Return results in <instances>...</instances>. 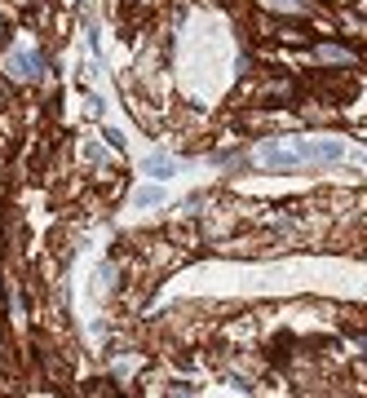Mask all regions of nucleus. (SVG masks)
Wrapping results in <instances>:
<instances>
[{"label":"nucleus","instance_id":"f257e3e1","mask_svg":"<svg viewBox=\"0 0 367 398\" xmlns=\"http://www.w3.org/2000/svg\"><path fill=\"white\" fill-rule=\"evenodd\" d=\"M337 159H345V142L332 138H283L257 146L261 169H301V164H337Z\"/></svg>","mask_w":367,"mask_h":398},{"label":"nucleus","instance_id":"f03ea898","mask_svg":"<svg viewBox=\"0 0 367 398\" xmlns=\"http://www.w3.org/2000/svg\"><path fill=\"white\" fill-rule=\"evenodd\" d=\"M40 66H44L40 54H13V58H9V76H13V80H36Z\"/></svg>","mask_w":367,"mask_h":398},{"label":"nucleus","instance_id":"7ed1b4c3","mask_svg":"<svg viewBox=\"0 0 367 398\" xmlns=\"http://www.w3.org/2000/svg\"><path fill=\"white\" fill-rule=\"evenodd\" d=\"M142 169H146V177L164 181V177H173V173H177V159H173V155H151V159L142 164Z\"/></svg>","mask_w":367,"mask_h":398},{"label":"nucleus","instance_id":"20e7f679","mask_svg":"<svg viewBox=\"0 0 367 398\" xmlns=\"http://www.w3.org/2000/svg\"><path fill=\"white\" fill-rule=\"evenodd\" d=\"M133 204L138 208H160L164 204V186H138L133 191Z\"/></svg>","mask_w":367,"mask_h":398},{"label":"nucleus","instance_id":"39448f33","mask_svg":"<svg viewBox=\"0 0 367 398\" xmlns=\"http://www.w3.org/2000/svg\"><path fill=\"white\" fill-rule=\"evenodd\" d=\"M319 54H323L327 62H354V54H349V49H337V44H327V49H319Z\"/></svg>","mask_w":367,"mask_h":398},{"label":"nucleus","instance_id":"423d86ee","mask_svg":"<svg viewBox=\"0 0 367 398\" xmlns=\"http://www.w3.org/2000/svg\"><path fill=\"white\" fill-rule=\"evenodd\" d=\"M173 398H195V394H191L186 385H177V390H173Z\"/></svg>","mask_w":367,"mask_h":398},{"label":"nucleus","instance_id":"0eeeda50","mask_svg":"<svg viewBox=\"0 0 367 398\" xmlns=\"http://www.w3.org/2000/svg\"><path fill=\"white\" fill-rule=\"evenodd\" d=\"M283 5H296V0H283Z\"/></svg>","mask_w":367,"mask_h":398}]
</instances>
